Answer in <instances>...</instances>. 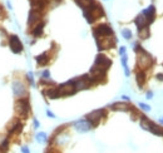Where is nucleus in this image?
<instances>
[{
	"label": "nucleus",
	"mask_w": 163,
	"mask_h": 153,
	"mask_svg": "<svg viewBox=\"0 0 163 153\" xmlns=\"http://www.w3.org/2000/svg\"><path fill=\"white\" fill-rule=\"evenodd\" d=\"M83 14H84L85 20H87L89 24H93L97 19L104 16V10H103V8H102L100 4L94 3V4H92L89 8H87L85 10H83Z\"/></svg>",
	"instance_id": "obj_1"
},
{
	"label": "nucleus",
	"mask_w": 163,
	"mask_h": 153,
	"mask_svg": "<svg viewBox=\"0 0 163 153\" xmlns=\"http://www.w3.org/2000/svg\"><path fill=\"white\" fill-rule=\"evenodd\" d=\"M153 65V58L151 54H148L144 49L139 50L137 53V67L141 70H147Z\"/></svg>",
	"instance_id": "obj_2"
},
{
	"label": "nucleus",
	"mask_w": 163,
	"mask_h": 153,
	"mask_svg": "<svg viewBox=\"0 0 163 153\" xmlns=\"http://www.w3.org/2000/svg\"><path fill=\"white\" fill-rule=\"evenodd\" d=\"M15 112H16V114L20 117V118H23V119H25L28 116H29V113H30V103H29V99L28 98H19L16 102H15Z\"/></svg>",
	"instance_id": "obj_3"
},
{
	"label": "nucleus",
	"mask_w": 163,
	"mask_h": 153,
	"mask_svg": "<svg viewBox=\"0 0 163 153\" xmlns=\"http://www.w3.org/2000/svg\"><path fill=\"white\" fill-rule=\"evenodd\" d=\"M58 90H59V96H60V98H62V97H69V96H73V94H76V93L78 92V90H77V88H76V84H74V79L68 80V82H65V83L60 84V85L58 87Z\"/></svg>",
	"instance_id": "obj_4"
},
{
	"label": "nucleus",
	"mask_w": 163,
	"mask_h": 153,
	"mask_svg": "<svg viewBox=\"0 0 163 153\" xmlns=\"http://www.w3.org/2000/svg\"><path fill=\"white\" fill-rule=\"evenodd\" d=\"M74 84H76L77 90H84V89H89L95 83L93 82V79H92V77L89 74H85V75H82L79 78H76Z\"/></svg>",
	"instance_id": "obj_5"
},
{
	"label": "nucleus",
	"mask_w": 163,
	"mask_h": 153,
	"mask_svg": "<svg viewBox=\"0 0 163 153\" xmlns=\"http://www.w3.org/2000/svg\"><path fill=\"white\" fill-rule=\"evenodd\" d=\"M97 41V46L98 50H105V49H110L115 45V39L113 35H107V36H102L95 39Z\"/></svg>",
	"instance_id": "obj_6"
},
{
	"label": "nucleus",
	"mask_w": 163,
	"mask_h": 153,
	"mask_svg": "<svg viewBox=\"0 0 163 153\" xmlns=\"http://www.w3.org/2000/svg\"><path fill=\"white\" fill-rule=\"evenodd\" d=\"M105 114H107V112H105V109H95V111H93V112H90L89 114H87V119L93 124V127H97L99 123H100V121L105 117Z\"/></svg>",
	"instance_id": "obj_7"
},
{
	"label": "nucleus",
	"mask_w": 163,
	"mask_h": 153,
	"mask_svg": "<svg viewBox=\"0 0 163 153\" xmlns=\"http://www.w3.org/2000/svg\"><path fill=\"white\" fill-rule=\"evenodd\" d=\"M107 35H113V30L108 24H100L93 29V36L95 39L102 38V36H107Z\"/></svg>",
	"instance_id": "obj_8"
},
{
	"label": "nucleus",
	"mask_w": 163,
	"mask_h": 153,
	"mask_svg": "<svg viewBox=\"0 0 163 153\" xmlns=\"http://www.w3.org/2000/svg\"><path fill=\"white\" fill-rule=\"evenodd\" d=\"M73 127H74L76 131L79 132V133H87V132H89V131H92V129L94 128L93 124H92L87 118L76 121V122L73 123Z\"/></svg>",
	"instance_id": "obj_9"
},
{
	"label": "nucleus",
	"mask_w": 163,
	"mask_h": 153,
	"mask_svg": "<svg viewBox=\"0 0 163 153\" xmlns=\"http://www.w3.org/2000/svg\"><path fill=\"white\" fill-rule=\"evenodd\" d=\"M9 48L14 54H20L23 52V43L20 41L18 35H10L9 36Z\"/></svg>",
	"instance_id": "obj_10"
},
{
	"label": "nucleus",
	"mask_w": 163,
	"mask_h": 153,
	"mask_svg": "<svg viewBox=\"0 0 163 153\" xmlns=\"http://www.w3.org/2000/svg\"><path fill=\"white\" fill-rule=\"evenodd\" d=\"M11 87H13V93H14L15 97L23 98V97H26V96H28L26 87H25L24 83H21L20 80H14Z\"/></svg>",
	"instance_id": "obj_11"
},
{
	"label": "nucleus",
	"mask_w": 163,
	"mask_h": 153,
	"mask_svg": "<svg viewBox=\"0 0 163 153\" xmlns=\"http://www.w3.org/2000/svg\"><path fill=\"white\" fill-rule=\"evenodd\" d=\"M93 65L108 70L109 67L112 65V60H110L108 57H105L104 54H98V55L95 57V60H94V64H93Z\"/></svg>",
	"instance_id": "obj_12"
},
{
	"label": "nucleus",
	"mask_w": 163,
	"mask_h": 153,
	"mask_svg": "<svg viewBox=\"0 0 163 153\" xmlns=\"http://www.w3.org/2000/svg\"><path fill=\"white\" fill-rule=\"evenodd\" d=\"M42 13L40 10H37V9H31L29 11V16H28V25L29 26H34L35 24H38L42 19Z\"/></svg>",
	"instance_id": "obj_13"
},
{
	"label": "nucleus",
	"mask_w": 163,
	"mask_h": 153,
	"mask_svg": "<svg viewBox=\"0 0 163 153\" xmlns=\"http://www.w3.org/2000/svg\"><path fill=\"white\" fill-rule=\"evenodd\" d=\"M142 14L147 18L148 24H152V23L155 21V19H156V6H155L153 4L148 5V6L142 11Z\"/></svg>",
	"instance_id": "obj_14"
},
{
	"label": "nucleus",
	"mask_w": 163,
	"mask_h": 153,
	"mask_svg": "<svg viewBox=\"0 0 163 153\" xmlns=\"http://www.w3.org/2000/svg\"><path fill=\"white\" fill-rule=\"evenodd\" d=\"M21 131H23V123L19 119H14L11 122V124L8 127L9 134H19Z\"/></svg>",
	"instance_id": "obj_15"
},
{
	"label": "nucleus",
	"mask_w": 163,
	"mask_h": 153,
	"mask_svg": "<svg viewBox=\"0 0 163 153\" xmlns=\"http://www.w3.org/2000/svg\"><path fill=\"white\" fill-rule=\"evenodd\" d=\"M110 109L115 111V112H129L132 109V107L124 102H117V103H113L110 106Z\"/></svg>",
	"instance_id": "obj_16"
},
{
	"label": "nucleus",
	"mask_w": 163,
	"mask_h": 153,
	"mask_svg": "<svg viewBox=\"0 0 163 153\" xmlns=\"http://www.w3.org/2000/svg\"><path fill=\"white\" fill-rule=\"evenodd\" d=\"M134 24H136V26H137V30H141V29H143V28L148 26L147 18H146L143 14H139V15H137V16H136V19H134Z\"/></svg>",
	"instance_id": "obj_17"
},
{
	"label": "nucleus",
	"mask_w": 163,
	"mask_h": 153,
	"mask_svg": "<svg viewBox=\"0 0 163 153\" xmlns=\"http://www.w3.org/2000/svg\"><path fill=\"white\" fill-rule=\"evenodd\" d=\"M49 99H58V98H60V96H59V90H58V87H49V88H47L44 92H43Z\"/></svg>",
	"instance_id": "obj_18"
},
{
	"label": "nucleus",
	"mask_w": 163,
	"mask_h": 153,
	"mask_svg": "<svg viewBox=\"0 0 163 153\" xmlns=\"http://www.w3.org/2000/svg\"><path fill=\"white\" fill-rule=\"evenodd\" d=\"M146 80H147L146 70H141V69H138V72H137V74H136V82H137V84H138L139 89H142V88H143V85H144Z\"/></svg>",
	"instance_id": "obj_19"
},
{
	"label": "nucleus",
	"mask_w": 163,
	"mask_h": 153,
	"mask_svg": "<svg viewBox=\"0 0 163 153\" xmlns=\"http://www.w3.org/2000/svg\"><path fill=\"white\" fill-rule=\"evenodd\" d=\"M44 26H45V23L42 21V20H40L38 24H35L34 28H33V30H31L33 36H35V38L42 36V35H43V31H44Z\"/></svg>",
	"instance_id": "obj_20"
},
{
	"label": "nucleus",
	"mask_w": 163,
	"mask_h": 153,
	"mask_svg": "<svg viewBox=\"0 0 163 153\" xmlns=\"http://www.w3.org/2000/svg\"><path fill=\"white\" fill-rule=\"evenodd\" d=\"M35 60H37L38 65L44 67V65H47V64L49 63L50 57H49V54H48V53H42V54H39V55H37V57H35Z\"/></svg>",
	"instance_id": "obj_21"
},
{
	"label": "nucleus",
	"mask_w": 163,
	"mask_h": 153,
	"mask_svg": "<svg viewBox=\"0 0 163 153\" xmlns=\"http://www.w3.org/2000/svg\"><path fill=\"white\" fill-rule=\"evenodd\" d=\"M151 133H153L155 136H158V137H163V128L161 126H157L156 123H153L152 121L149 122V129H148Z\"/></svg>",
	"instance_id": "obj_22"
},
{
	"label": "nucleus",
	"mask_w": 163,
	"mask_h": 153,
	"mask_svg": "<svg viewBox=\"0 0 163 153\" xmlns=\"http://www.w3.org/2000/svg\"><path fill=\"white\" fill-rule=\"evenodd\" d=\"M121 57H122L121 62H122V65H123V69H124V74H126V77H129L131 72H129V68H128V57H127V54H123Z\"/></svg>",
	"instance_id": "obj_23"
},
{
	"label": "nucleus",
	"mask_w": 163,
	"mask_h": 153,
	"mask_svg": "<svg viewBox=\"0 0 163 153\" xmlns=\"http://www.w3.org/2000/svg\"><path fill=\"white\" fill-rule=\"evenodd\" d=\"M76 3L78 4V6L82 8L83 10H85L87 8H89L92 4L95 3V0H76Z\"/></svg>",
	"instance_id": "obj_24"
},
{
	"label": "nucleus",
	"mask_w": 163,
	"mask_h": 153,
	"mask_svg": "<svg viewBox=\"0 0 163 153\" xmlns=\"http://www.w3.org/2000/svg\"><path fill=\"white\" fill-rule=\"evenodd\" d=\"M35 139H37V142L38 143H47L48 142V136H47V133H44V132H39L37 136H35Z\"/></svg>",
	"instance_id": "obj_25"
},
{
	"label": "nucleus",
	"mask_w": 163,
	"mask_h": 153,
	"mask_svg": "<svg viewBox=\"0 0 163 153\" xmlns=\"http://www.w3.org/2000/svg\"><path fill=\"white\" fill-rule=\"evenodd\" d=\"M122 36L126 39V40H131L132 39V36H133V33H132V30L131 29H128V28H124V29H122Z\"/></svg>",
	"instance_id": "obj_26"
},
{
	"label": "nucleus",
	"mask_w": 163,
	"mask_h": 153,
	"mask_svg": "<svg viewBox=\"0 0 163 153\" xmlns=\"http://www.w3.org/2000/svg\"><path fill=\"white\" fill-rule=\"evenodd\" d=\"M138 36L141 38V39H147L148 36H149V29L146 26V28H143V29H141V30H138Z\"/></svg>",
	"instance_id": "obj_27"
},
{
	"label": "nucleus",
	"mask_w": 163,
	"mask_h": 153,
	"mask_svg": "<svg viewBox=\"0 0 163 153\" xmlns=\"http://www.w3.org/2000/svg\"><path fill=\"white\" fill-rule=\"evenodd\" d=\"M8 148H9V137H6L3 145L0 146V151H8Z\"/></svg>",
	"instance_id": "obj_28"
},
{
	"label": "nucleus",
	"mask_w": 163,
	"mask_h": 153,
	"mask_svg": "<svg viewBox=\"0 0 163 153\" xmlns=\"http://www.w3.org/2000/svg\"><path fill=\"white\" fill-rule=\"evenodd\" d=\"M138 107H139L141 109H143L144 112H149V111H151V106H148V104H146V103H139Z\"/></svg>",
	"instance_id": "obj_29"
},
{
	"label": "nucleus",
	"mask_w": 163,
	"mask_h": 153,
	"mask_svg": "<svg viewBox=\"0 0 163 153\" xmlns=\"http://www.w3.org/2000/svg\"><path fill=\"white\" fill-rule=\"evenodd\" d=\"M42 78H44V79H50V72H49V69L43 70V73H42Z\"/></svg>",
	"instance_id": "obj_30"
},
{
	"label": "nucleus",
	"mask_w": 163,
	"mask_h": 153,
	"mask_svg": "<svg viewBox=\"0 0 163 153\" xmlns=\"http://www.w3.org/2000/svg\"><path fill=\"white\" fill-rule=\"evenodd\" d=\"M26 79L29 80L30 85H34V78H33V73H31V72H29V73L26 74Z\"/></svg>",
	"instance_id": "obj_31"
},
{
	"label": "nucleus",
	"mask_w": 163,
	"mask_h": 153,
	"mask_svg": "<svg viewBox=\"0 0 163 153\" xmlns=\"http://www.w3.org/2000/svg\"><path fill=\"white\" fill-rule=\"evenodd\" d=\"M47 116H48L49 118H55V114H54L50 109H47Z\"/></svg>",
	"instance_id": "obj_32"
},
{
	"label": "nucleus",
	"mask_w": 163,
	"mask_h": 153,
	"mask_svg": "<svg viewBox=\"0 0 163 153\" xmlns=\"http://www.w3.org/2000/svg\"><path fill=\"white\" fill-rule=\"evenodd\" d=\"M33 124H34V128H39V127H40V123H39V121H38L37 118L33 119Z\"/></svg>",
	"instance_id": "obj_33"
},
{
	"label": "nucleus",
	"mask_w": 163,
	"mask_h": 153,
	"mask_svg": "<svg viewBox=\"0 0 163 153\" xmlns=\"http://www.w3.org/2000/svg\"><path fill=\"white\" fill-rule=\"evenodd\" d=\"M146 97H147V99H152V98H153V92H152V90H148V92L146 93Z\"/></svg>",
	"instance_id": "obj_34"
},
{
	"label": "nucleus",
	"mask_w": 163,
	"mask_h": 153,
	"mask_svg": "<svg viewBox=\"0 0 163 153\" xmlns=\"http://www.w3.org/2000/svg\"><path fill=\"white\" fill-rule=\"evenodd\" d=\"M126 52H127V49H126V46H121V48H119V54H121V55H123V54H126Z\"/></svg>",
	"instance_id": "obj_35"
},
{
	"label": "nucleus",
	"mask_w": 163,
	"mask_h": 153,
	"mask_svg": "<svg viewBox=\"0 0 163 153\" xmlns=\"http://www.w3.org/2000/svg\"><path fill=\"white\" fill-rule=\"evenodd\" d=\"M21 152L23 153H29L30 152V150H29L26 146H24V147H21Z\"/></svg>",
	"instance_id": "obj_36"
},
{
	"label": "nucleus",
	"mask_w": 163,
	"mask_h": 153,
	"mask_svg": "<svg viewBox=\"0 0 163 153\" xmlns=\"http://www.w3.org/2000/svg\"><path fill=\"white\" fill-rule=\"evenodd\" d=\"M157 80H160V82H163V73H160V74H157Z\"/></svg>",
	"instance_id": "obj_37"
},
{
	"label": "nucleus",
	"mask_w": 163,
	"mask_h": 153,
	"mask_svg": "<svg viewBox=\"0 0 163 153\" xmlns=\"http://www.w3.org/2000/svg\"><path fill=\"white\" fill-rule=\"evenodd\" d=\"M4 16H5L4 10H3V9H1V6H0V20H1V19H4Z\"/></svg>",
	"instance_id": "obj_38"
},
{
	"label": "nucleus",
	"mask_w": 163,
	"mask_h": 153,
	"mask_svg": "<svg viewBox=\"0 0 163 153\" xmlns=\"http://www.w3.org/2000/svg\"><path fill=\"white\" fill-rule=\"evenodd\" d=\"M122 99L123 101H126V102H129L131 99H129V97H127V96H122Z\"/></svg>",
	"instance_id": "obj_39"
},
{
	"label": "nucleus",
	"mask_w": 163,
	"mask_h": 153,
	"mask_svg": "<svg viewBox=\"0 0 163 153\" xmlns=\"http://www.w3.org/2000/svg\"><path fill=\"white\" fill-rule=\"evenodd\" d=\"M5 138H6V137H4V136H0V146L3 145V142L5 141Z\"/></svg>",
	"instance_id": "obj_40"
},
{
	"label": "nucleus",
	"mask_w": 163,
	"mask_h": 153,
	"mask_svg": "<svg viewBox=\"0 0 163 153\" xmlns=\"http://www.w3.org/2000/svg\"><path fill=\"white\" fill-rule=\"evenodd\" d=\"M160 121H161V123H162V124H163V117H162V118H161V119H160Z\"/></svg>",
	"instance_id": "obj_41"
}]
</instances>
